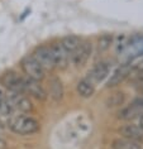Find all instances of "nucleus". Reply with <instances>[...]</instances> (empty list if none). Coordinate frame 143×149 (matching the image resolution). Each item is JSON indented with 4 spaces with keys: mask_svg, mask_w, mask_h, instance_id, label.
I'll list each match as a JSON object with an SVG mask.
<instances>
[{
    "mask_svg": "<svg viewBox=\"0 0 143 149\" xmlns=\"http://www.w3.org/2000/svg\"><path fill=\"white\" fill-rule=\"evenodd\" d=\"M111 43V36H103L99 39V49L100 51H105L107 48L110 47Z\"/></svg>",
    "mask_w": 143,
    "mask_h": 149,
    "instance_id": "obj_18",
    "label": "nucleus"
},
{
    "mask_svg": "<svg viewBox=\"0 0 143 149\" xmlns=\"http://www.w3.org/2000/svg\"><path fill=\"white\" fill-rule=\"evenodd\" d=\"M20 66L23 72L27 74L28 79L36 80V81H42L46 77V71L42 68V66L34 59L32 54H28L23 57L20 61Z\"/></svg>",
    "mask_w": 143,
    "mask_h": 149,
    "instance_id": "obj_2",
    "label": "nucleus"
},
{
    "mask_svg": "<svg viewBox=\"0 0 143 149\" xmlns=\"http://www.w3.org/2000/svg\"><path fill=\"white\" fill-rule=\"evenodd\" d=\"M133 105H134L135 107H138L139 110L143 109V97H142V99H139V100H137V101H134Z\"/></svg>",
    "mask_w": 143,
    "mask_h": 149,
    "instance_id": "obj_20",
    "label": "nucleus"
},
{
    "mask_svg": "<svg viewBox=\"0 0 143 149\" xmlns=\"http://www.w3.org/2000/svg\"><path fill=\"white\" fill-rule=\"evenodd\" d=\"M91 54V43L89 42H81L79 48L70 56V61L75 66H84Z\"/></svg>",
    "mask_w": 143,
    "mask_h": 149,
    "instance_id": "obj_7",
    "label": "nucleus"
},
{
    "mask_svg": "<svg viewBox=\"0 0 143 149\" xmlns=\"http://www.w3.org/2000/svg\"><path fill=\"white\" fill-rule=\"evenodd\" d=\"M113 149H142V148H141V143L122 138V139H118L113 143Z\"/></svg>",
    "mask_w": 143,
    "mask_h": 149,
    "instance_id": "obj_15",
    "label": "nucleus"
},
{
    "mask_svg": "<svg viewBox=\"0 0 143 149\" xmlns=\"http://www.w3.org/2000/svg\"><path fill=\"white\" fill-rule=\"evenodd\" d=\"M12 113H13V110L8 104V101H6L5 96L1 95V92H0V118L9 116V115H12Z\"/></svg>",
    "mask_w": 143,
    "mask_h": 149,
    "instance_id": "obj_16",
    "label": "nucleus"
},
{
    "mask_svg": "<svg viewBox=\"0 0 143 149\" xmlns=\"http://www.w3.org/2000/svg\"><path fill=\"white\" fill-rule=\"evenodd\" d=\"M139 115V109L135 107L134 105H132L127 109H124L122 113H120V118L122 119H133V118H137Z\"/></svg>",
    "mask_w": 143,
    "mask_h": 149,
    "instance_id": "obj_17",
    "label": "nucleus"
},
{
    "mask_svg": "<svg viewBox=\"0 0 143 149\" xmlns=\"http://www.w3.org/2000/svg\"><path fill=\"white\" fill-rule=\"evenodd\" d=\"M137 125L141 129H143V114H139L137 116Z\"/></svg>",
    "mask_w": 143,
    "mask_h": 149,
    "instance_id": "obj_19",
    "label": "nucleus"
},
{
    "mask_svg": "<svg viewBox=\"0 0 143 149\" xmlns=\"http://www.w3.org/2000/svg\"><path fill=\"white\" fill-rule=\"evenodd\" d=\"M23 79L14 71H8L1 76L0 82H1L6 88H9L13 92H22L23 94Z\"/></svg>",
    "mask_w": 143,
    "mask_h": 149,
    "instance_id": "obj_6",
    "label": "nucleus"
},
{
    "mask_svg": "<svg viewBox=\"0 0 143 149\" xmlns=\"http://www.w3.org/2000/svg\"><path fill=\"white\" fill-rule=\"evenodd\" d=\"M130 71H132V67H130L129 63H124V65H122L118 70H115L114 73L111 74V77L108 81V86L114 87V86L120 85V82H123V81L130 74Z\"/></svg>",
    "mask_w": 143,
    "mask_h": 149,
    "instance_id": "obj_10",
    "label": "nucleus"
},
{
    "mask_svg": "<svg viewBox=\"0 0 143 149\" xmlns=\"http://www.w3.org/2000/svg\"><path fill=\"white\" fill-rule=\"evenodd\" d=\"M60 43H61V46L65 48L71 56V53H74V52L79 48V46L81 44V39L76 36H67Z\"/></svg>",
    "mask_w": 143,
    "mask_h": 149,
    "instance_id": "obj_12",
    "label": "nucleus"
},
{
    "mask_svg": "<svg viewBox=\"0 0 143 149\" xmlns=\"http://www.w3.org/2000/svg\"><path fill=\"white\" fill-rule=\"evenodd\" d=\"M4 96L13 111H19L22 114H25L33 110L32 101L29 100V97L25 94L10 91V94L4 95Z\"/></svg>",
    "mask_w": 143,
    "mask_h": 149,
    "instance_id": "obj_3",
    "label": "nucleus"
},
{
    "mask_svg": "<svg viewBox=\"0 0 143 149\" xmlns=\"http://www.w3.org/2000/svg\"><path fill=\"white\" fill-rule=\"evenodd\" d=\"M32 56L34 57V59L42 66V68L46 71H53L56 68L55 65V59L52 56L51 48L50 46H41L38 48H36L34 52L32 53Z\"/></svg>",
    "mask_w": 143,
    "mask_h": 149,
    "instance_id": "obj_4",
    "label": "nucleus"
},
{
    "mask_svg": "<svg viewBox=\"0 0 143 149\" xmlns=\"http://www.w3.org/2000/svg\"><path fill=\"white\" fill-rule=\"evenodd\" d=\"M50 48L55 59L56 68H65L70 62V53L61 46V43H55L50 46Z\"/></svg>",
    "mask_w": 143,
    "mask_h": 149,
    "instance_id": "obj_9",
    "label": "nucleus"
},
{
    "mask_svg": "<svg viewBox=\"0 0 143 149\" xmlns=\"http://www.w3.org/2000/svg\"><path fill=\"white\" fill-rule=\"evenodd\" d=\"M94 91H95L94 85L86 79L81 80L80 82L77 84V92L82 96V97H90V96H93Z\"/></svg>",
    "mask_w": 143,
    "mask_h": 149,
    "instance_id": "obj_14",
    "label": "nucleus"
},
{
    "mask_svg": "<svg viewBox=\"0 0 143 149\" xmlns=\"http://www.w3.org/2000/svg\"><path fill=\"white\" fill-rule=\"evenodd\" d=\"M50 96L56 101L62 99L63 96V87H62V84L58 79H52L50 81Z\"/></svg>",
    "mask_w": 143,
    "mask_h": 149,
    "instance_id": "obj_13",
    "label": "nucleus"
},
{
    "mask_svg": "<svg viewBox=\"0 0 143 149\" xmlns=\"http://www.w3.org/2000/svg\"><path fill=\"white\" fill-rule=\"evenodd\" d=\"M120 133H122L123 138H125V139L137 141V143H142L143 141V129L139 128L137 124L124 125L120 129Z\"/></svg>",
    "mask_w": 143,
    "mask_h": 149,
    "instance_id": "obj_11",
    "label": "nucleus"
},
{
    "mask_svg": "<svg viewBox=\"0 0 143 149\" xmlns=\"http://www.w3.org/2000/svg\"><path fill=\"white\" fill-rule=\"evenodd\" d=\"M109 72H110V65L107 62H100L89 71L86 80L90 81L93 85H95L97 82H101L109 74Z\"/></svg>",
    "mask_w": 143,
    "mask_h": 149,
    "instance_id": "obj_8",
    "label": "nucleus"
},
{
    "mask_svg": "<svg viewBox=\"0 0 143 149\" xmlns=\"http://www.w3.org/2000/svg\"><path fill=\"white\" fill-rule=\"evenodd\" d=\"M23 94L27 96H32V97L41 100V101L47 99V92L39 84V81L28 79V77L23 79Z\"/></svg>",
    "mask_w": 143,
    "mask_h": 149,
    "instance_id": "obj_5",
    "label": "nucleus"
},
{
    "mask_svg": "<svg viewBox=\"0 0 143 149\" xmlns=\"http://www.w3.org/2000/svg\"><path fill=\"white\" fill-rule=\"evenodd\" d=\"M8 126L13 133L19 134V135H32V134H36L41 128L39 123L34 118L23 114L10 118Z\"/></svg>",
    "mask_w": 143,
    "mask_h": 149,
    "instance_id": "obj_1",
    "label": "nucleus"
}]
</instances>
